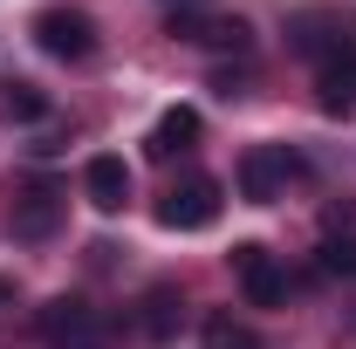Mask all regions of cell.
Instances as JSON below:
<instances>
[{"mask_svg":"<svg viewBox=\"0 0 356 349\" xmlns=\"http://www.w3.org/2000/svg\"><path fill=\"white\" fill-rule=\"evenodd\" d=\"M35 329H42L48 349H110V315L89 308L83 295H55V302L35 315Z\"/></svg>","mask_w":356,"mask_h":349,"instance_id":"6da1fadb","label":"cell"},{"mask_svg":"<svg viewBox=\"0 0 356 349\" xmlns=\"http://www.w3.org/2000/svg\"><path fill=\"white\" fill-rule=\"evenodd\" d=\"M226 206V192H220V178H206V172H185L165 185V199H158V226H172V233H206L213 219H220Z\"/></svg>","mask_w":356,"mask_h":349,"instance_id":"7a4b0ae2","label":"cell"},{"mask_svg":"<svg viewBox=\"0 0 356 349\" xmlns=\"http://www.w3.org/2000/svg\"><path fill=\"white\" fill-rule=\"evenodd\" d=\"M35 48L55 55V62H83V55H96V21L83 7H42L35 14Z\"/></svg>","mask_w":356,"mask_h":349,"instance_id":"3957f363","label":"cell"},{"mask_svg":"<svg viewBox=\"0 0 356 349\" xmlns=\"http://www.w3.org/2000/svg\"><path fill=\"white\" fill-rule=\"evenodd\" d=\"M288 178H302V158H295L288 144H254V151L240 158V199L267 206V199L288 192Z\"/></svg>","mask_w":356,"mask_h":349,"instance_id":"277c9868","label":"cell"},{"mask_svg":"<svg viewBox=\"0 0 356 349\" xmlns=\"http://www.w3.org/2000/svg\"><path fill=\"white\" fill-rule=\"evenodd\" d=\"M226 261H233V281H240V295H247L254 308H281V302H288V274H281V261H274L267 247L240 240Z\"/></svg>","mask_w":356,"mask_h":349,"instance_id":"5b68a950","label":"cell"},{"mask_svg":"<svg viewBox=\"0 0 356 349\" xmlns=\"http://www.w3.org/2000/svg\"><path fill=\"white\" fill-rule=\"evenodd\" d=\"M55 226H62V192L55 185H28L14 199V213H7V233L14 240H48Z\"/></svg>","mask_w":356,"mask_h":349,"instance_id":"8992f818","label":"cell"},{"mask_svg":"<svg viewBox=\"0 0 356 349\" xmlns=\"http://www.w3.org/2000/svg\"><path fill=\"white\" fill-rule=\"evenodd\" d=\"M83 199L96 206V213H124V206H131V165L110 158V151L89 158V165H83Z\"/></svg>","mask_w":356,"mask_h":349,"instance_id":"52a82bcc","label":"cell"},{"mask_svg":"<svg viewBox=\"0 0 356 349\" xmlns=\"http://www.w3.org/2000/svg\"><path fill=\"white\" fill-rule=\"evenodd\" d=\"M315 103H322L329 117H356V48L315 62Z\"/></svg>","mask_w":356,"mask_h":349,"instance_id":"ba28073f","label":"cell"},{"mask_svg":"<svg viewBox=\"0 0 356 349\" xmlns=\"http://www.w3.org/2000/svg\"><path fill=\"white\" fill-rule=\"evenodd\" d=\"M172 35H185L199 48H247L254 42V28L240 14H172Z\"/></svg>","mask_w":356,"mask_h":349,"instance_id":"9c48e42d","label":"cell"},{"mask_svg":"<svg viewBox=\"0 0 356 349\" xmlns=\"http://www.w3.org/2000/svg\"><path fill=\"white\" fill-rule=\"evenodd\" d=\"M288 42L302 48V55H315V62H329V55L356 48V28H350V21H336V14H302Z\"/></svg>","mask_w":356,"mask_h":349,"instance_id":"30bf717a","label":"cell"},{"mask_svg":"<svg viewBox=\"0 0 356 349\" xmlns=\"http://www.w3.org/2000/svg\"><path fill=\"white\" fill-rule=\"evenodd\" d=\"M192 144H199V110H192V103H172V110L151 124V158L172 165V158H185Z\"/></svg>","mask_w":356,"mask_h":349,"instance_id":"8fae6325","label":"cell"},{"mask_svg":"<svg viewBox=\"0 0 356 349\" xmlns=\"http://www.w3.org/2000/svg\"><path fill=\"white\" fill-rule=\"evenodd\" d=\"M178 315H185L178 288H151V295L137 302V336H144V343H172V336H178Z\"/></svg>","mask_w":356,"mask_h":349,"instance_id":"7c38bea8","label":"cell"},{"mask_svg":"<svg viewBox=\"0 0 356 349\" xmlns=\"http://www.w3.org/2000/svg\"><path fill=\"white\" fill-rule=\"evenodd\" d=\"M199 349H261V336H254L247 322H233V315H206V329H199Z\"/></svg>","mask_w":356,"mask_h":349,"instance_id":"4fadbf2b","label":"cell"},{"mask_svg":"<svg viewBox=\"0 0 356 349\" xmlns=\"http://www.w3.org/2000/svg\"><path fill=\"white\" fill-rule=\"evenodd\" d=\"M7 110H14V117H42L48 96H42L35 83H7Z\"/></svg>","mask_w":356,"mask_h":349,"instance_id":"5bb4252c","label":"cell"},{"mask_svg":"<svg viewBox=\"0 0 356 349\" xmlns=\"http://www.w3.org/2000/svg\"><path fill=\"white\" fill-rule=\"evenodd\" d=\"M322 267H329V274H356V240H350V247L329 240V247H322Z\"/></svg>","mask_w":356,"mask_h":349,"instance_id":"9a60e30c","label":"cell"},{"mask_svg":"<svg viewBox=\"0 0 356 349\" xmlns=\"http://www.w3.org/2000/svg\"><path fill=\"white\" fill-rule=\"evenodd\" d=\"M165 7H172V14H199L206 0H165Z\"/></svg>","mask_w":356,"mask_h":349,"instance_id":"2e32d148","label":"cell"}]
</instances>
